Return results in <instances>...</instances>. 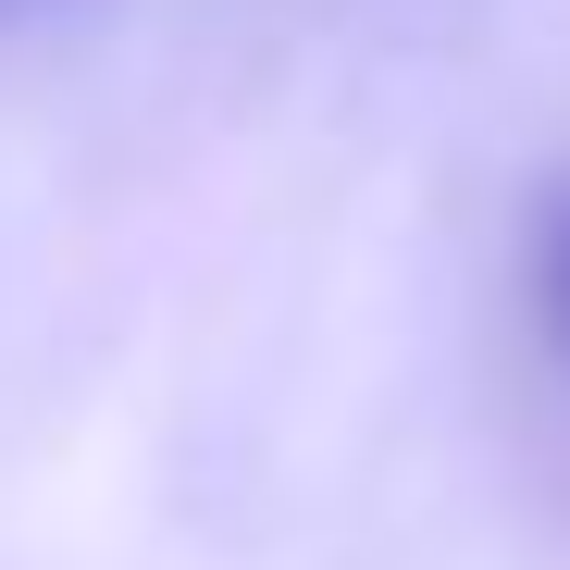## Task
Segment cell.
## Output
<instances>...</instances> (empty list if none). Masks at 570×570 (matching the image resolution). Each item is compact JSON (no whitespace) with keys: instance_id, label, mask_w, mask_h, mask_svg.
Listing matches in <instances>:
<instances>
[{"instance_id":"obj_1","label":"cell","mask_w":570,"mask_h":570,"mask_svg":"<svg viewBox=\"0 0 570 570\" xmlns=\"http://www.w3.org/2000/svg\"><path fill=\"white\" fill-rule=\"evenodd\" d=\"M546 323L570 335V199L546 212Z\"/></svg>"}]
</instances>
